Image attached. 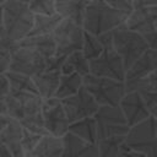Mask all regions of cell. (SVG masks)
<instances>
[{"label":"cell","instance_id":"obj_42","mask_svg":"<svg viewBox=\"0 0 157 157\" xmlns=\"http://www.w3.org/2000/svg\"><path fill=\"white\" fill-rule=\"evenodd\" d=\"M0 28H2V5H0Z\"/></svg>","mask_w":157,"mask_h":157},{"label":"cell","instance_id":"obj_43","mask_svg":"<svg viewBox=\"0 0 157 157\" xmlns=\"http://www.w3.org/2000/svg\"><path fill=\"white\" fill-rule=\"evenodd\" d=\"M5 1H6V0H0V5H2V4L5 2Z\"/></svg>","mask_w":157,"mask_h":157},{"label":"cell","instance_id":"obj_40","mask_svg":"<svg viewBox=\"0 0 157 157\" xmlns=\"http://www.w3.org/2000/svg\"><path fill=\"white\" fill-rule=\"evenodd\" d=\"M0 157H13L12 153L7 150V147H5L2 145V142L0 141Z\"/></svg>","mask_w":157,"mask_h":157},{"label":"cell","instance_id":"obj_24","mask_svg":"<svg viewBox=\"0 0 157 157\" xmlns=\"http://www.w3.org/2000/svg\"><path fill=\"white\" fill-rule=\"evenodd\" d=\"M83 77L78 74H69V75H60L59 86L55 92V98L64 99L76 94L80 88L82 87Z\"/></svg>","mask_w":157,"mask_h":157},{"label":"cell","instance_id":"obj_33","mask_svg":"<svg viewBox=\"0 0 157 157\" xmlns=\"http://www.w3.org/2000/svg\"><path fill=\"white\" fill-rule=\"evenodd\" d=\"M16 48V43L12 42L5 33L2 28H0V55L10 56L11 52Z\"/></svg>","mask_w":157,"mask_h":157},{"label":"cell","instance_id":"obj_31","mask_svg":"<svg viewBox=\"0 0 157 157\" xmlns=\"http://www.w3.org/2000/svg\"><path fill=\"white\" fill-rule=\"evenodd\" d=\"M137 92L141 94L150 115L157 118V92H151V91H137Z\"/></svg>","mask_w":157,"mask_h":157},{"label":"cell","instance_id":"obj_10","mask_svg":"<svg viewBox=\"0 0 157 157\" xmlns=\"http://www.w3.org/2000/svg\"><path fill=\"white\" fill-rule=\"evenodd\" d=\"M42 118L47 135L55 137H64L69 132V119L63 107L61 99L55 97L43 99Z\"/></svg>","mask_w":157,"mask_h":157},{"label":"cell","instance_id":"obj_19","mask_svg":"<svg viewBox=\"0 0 157 157\" xmlns=\"http://www.w3.org/2000/svg\"><path fill=\"white\" fill-rule=\"evenodd\" d=\"M92 0H55V11L63 18H69L82 26V18L87 5Z\"/></svg>","mask_w":157,"mask_h":157},{"label":"cell","instance_id":"obj_9","mask_svg":"<svg viewBox=\"0 0 157 157\" xmlns=\"http://www.w3.org/2000/svg\"><path fill=\"white\" fill-rule=\"evenodd\" d=\"M10 93L13 94L21 103L22 118L20 120V124L22 125V128L39 135H47L42 118L43 98L37 93H28V92H10Z\"/></svg>","mask_w":157,"mask_h":157},{"label":"cell","instance_id":"obj_20","mask_svg":"<svg viewBox=\"0 0 157 157\" xmlns=\"http://www.w3.org/2000/svg\"><path fill=\"white\" fill-rule=\"evenodd\" d=\"M60 75V71H42L40 74H37L32 77L37 92L43 99L53 98L55 96L59 86Z\"/></svg>","mask_w":157,"mask_h":157},{"label":"cell","instance_id":"obj_39","mask_svg":"<svg viewBox=\"0 0 157 157\" xmlns=\"http://www.w3.org/2000/svg\"><path fill=\"white\" fill-rule=\"evenodd\" d=\"M9 69V56L0 55V72H5Z\"/></svg>","mask_w":157,"mask_h":157},{"label":"cell","instance_id":"obj_32","mask_svg":"<svg viewBox=\"0 0 157 157\" xmlns=\"http://www.w3.org/2000/svg\"><path fill=\"white\" fill-rule=\"evenodd\" d=\"M42 136L43 135L32 132V131H29V130L23 128V130H22V148H23V153L31 151L39 142Z\"/></svg>","mask_w":157,"mask_h":157},{"label":"cell","instance_id":"obj_16","mask_svg":"<svg viewBox=\"0 0 157 157\" xmlns=\"http://www.w3.org/2000/svg\"><path fill=\"white\" fill-rule=\"evenodd\" d=\"M63 144L61 157H99L97 145L85 142L70 132L63 137Z\"/></svg>","mask_w":157,"mask_h":157},{"label":"cell","instance_id":"obj_38","mask_svg":"<svg viewBox=\"0 0 157 157\" xmlns=\"http://www.w3.org/2000/svg\"><path fill=\"white\" fill-rule=\"evenodd\" d=\"M151 5H157V0H132L134 9L144 7V6H151Z\"/></svg>","mask_w":157,"mask_h":157},{"label":"cell","instance_id":"obj_13","mask_svg":"<svg viewBox=\"0 0 157 157\" xmlns=\"http://www.w3.org/2000/svg\"><path fill=\"white\" fill-rule=\"evenodd\" d=\"M119 108L129 128H132L151 117L141 94L137 91L126 92L119 103Z\"/></svg>","mask_w":157,"mask_h":157},{"label":"cell","instance_id":"obj_30","mask_svg":"<svg viewBox=\"0 0 157 157\" xmlns=\"http://www.w3.org/2000/svg\"><path fill=\"white\" fill-rule=\"evenodd\" d=\"M28 7L33 15L50 16L56 13L55 0H29Z\"/></svg>","mask_w":157,"mask_h":157},{"label":"cell","instance_id":"obj_26","mask_svg":"<svg viewBox=\"0 0 157 157\" xmlns=\"http://www.w3.org/2000/svg\"><path fill=\"white\" fill-rule=\"evenodd\" d=\"M124 144H125V136L118 135V136H110L98 140L96 145L98 148L99 157H118Z\"/></svg>","mask_w":157,"mask_h":157},{"label":"cell","instance_id":"obj_34","mask_svg":"<svg viewBox=\"0 0 157 157\" xmlns=\"http://www.w3.org/2000/svg\"><path fill=\"white\" fill-rule=\"evenodd\" d=\"M110 7L120 11V12H124L126 15H129L132 10H134V6H132V0H104Z\"/></svg>","mask_w":157,"mask_h":157},{"label":"cell","instance_id":"obj_17","mask_svg":"<svg viewBox=\"0 0 157 157\" xmlns=\"http://www.w3.org/2000/svg\"><path fill=\"white\" fill-rule=\"evenodd\" d=\"M22 125L15 119H10L9 124L0 132V141L7 150L12 153L13 157H23L22 148Z\"/></svg>","mask_w":157,"mask_h":157},{"label":"cell","instance_id":"obj_23","mask_svg":"<svg viewBox=\"0 0 157 157\" xmlns=\"http://www.w3.org/2000/svg\"><path fill=\"white\" fill-rule=\"evenodd\" d=\"M60 72H61V75L78 74L83 77L90 74V61L85 58V55L81 50L72 52L71 54L66 55Z\"/></svg>","mask_w":157,"mask_h":157},{"label":"cell","instance_id":"obj_3","mask_svg":"<svg viewBox=\"0 0 157 157\" xmlns=\"http://www.w3.org/2000/svg\"><path fill=\"white\" fill-rule=\"evenodd\" d=\"M112 33L113 49L123 60L125 70L130 67V65L148 49V45L144 36L135 31L129 29L125 26V23L113 29Z\"/></svg>","mask_w":157,"mask_h":157},{"label":"cell","instance_id":"obj_35","mask_svg":"<svg viewBox=\"0 0 157 157\" xmlns=\"http://www.w3.org/2000/svg\"><path fill=\"white\" fill-rule=\"evenodd\" d=\"M5 72H0V98H5L11 91L10 82H9V78Z\"/></svg>","mask_w":157,"mask_h":157},{"label":"cell","instance_id":"obj_27","mask_svg":"<svg viewBox=\"0 0 157 157\" xmlns=\"http://www.w3.org/2000/svg\"><path fill=\"white\" fill-rule=\"evenodd\" d=\"M5 74L10 82V90H11L10 92H28V93L38 94L32 77L12 71H6Z\"/></svg>","mask_w":157,"mask_h":157},{"label":"cell","instance_id":"obj_6","mask_svg":"<svg viewBox=\"0 0 157 157\" xmlns=\"http://www.w3.org/2000/svg\"><path fill=\"white\" fill-rule=\"evenodd\" d=\"M49 59L32 48L21 47L16 43V48L11 52L9 56L7 71L18 72L33 77L34 75L40 74L45 70Z\"/></svg>","mask_w":157,"mask_h":157},{"label":"cell","instance_id":"obj_1","mask_svg":"<svg viewBox=\"0 0 157 157\" xmlns=\"http://www.w3.org/2000/svg\"><path fill=\"white\" fill-rule=\"evenodd\" d=\"M126 17V13L110 7L104 0H92L85 10L82 28L93 36H99L125 23Z\"/></svg>","mask_w":157,"mask_h":157},{"label":"cell","instance_id":"obj_41","mask_svg":"<svg viewBox=\"0 0 157 157\" xmlns=\"http://www.w3.org/2000/svg\"><path fill=\"white\" fill-rule=\"evenodd\" d=\"M10 119H11V118H9V117H6V115H1V114H0V132H1V131L5 129V126L9 124Z\"/></svg>","mask_w":157,"mask_h":157},{"label":"cell","instance_id":"obj_37","mask_svg":"<svg viewBox=\"0 0 157 157\" xmlns=\"http://www.w3.org/2000/svg\"><path fill=\"white\" fill-rule=\"evenodd\" d=\"M118 157H145V156L141 152H137L135 150H131L130 147L126 146V144H124V146L121 147Z\"/></svg>","mask_w":157,"mask_h":157},{"label":"cell","instance_id":"obj_21","mask_svg":"<svg viewBox=\"0 0 157 157\" xmlns=\"http://www.w3.org/2000/svg\"><path fill=\"white\" fill-rule=\"evenodd\" d=\"M69 132L80 140L96 145L98 141L97 137V126L93 117L85 118L77 121H74L69 125Z\"/></svg>","mask_w":157,"mask_h":157},{"label":"cell","instance_id":"obj_22","mask_svg":"<svg viewBox=\"0 0 157 157\" xmlns=\"http://www.w3.org/2000/svg\"><path fill=\"white\" fill-rule=\"evenodd\" d=\"M17 45L32 48V49L39 52L40 54H43L48 59L55 55V43H54L52 34L25 37L23 39L17 42Z\"/></svg>","mask_w":157,"mask_h":157},{"label":"cell","instance_id":"obj_14","mask_svg":"<svg viewBox=\"0 0 157 157\" xmlns=\"http://www.w3.org/2000/svg\"><path fill=\"white\" fill-rule=\"evenodd\" d=\"M125 26L140 34H146L157 28V5L134 9L126 17Z\"/></svg>","mask_w":157,"mask_h":157},{"label":"cell","instance_id":"obj_11","mask_svg":"<svg viewBox=\"0 0 157 157\" xmlns=\"http://www.w3.org/2000/svg\"><path fill=\"white\" fill-rule=\"evenodd\" d=\"M125 66L123 60L112 48H105L103 53L90 61V74L98 77L112 78L124 82L125 80Z\"/></svg>","mask_w":157,"mask_h":157},{"label":"cell","instance_id":"obj_12","mask_svg":"<svg viewBox=\"0 0 157 157\" xmlns=\"http://www.w3.org/2000/svg\"><path fill=\"white\" fill-rule=\"evenodd\" d=\"M61 103L70 124L85 118L93 117L99 108L94 98L83 86L76 94L61 99Z\"/></svg>","mask_w":157,"mask_h":157},{"label":"cell","instance_id":"obj_29","mask_svg":"<svg viewBox=\"0 0 157 157\" xmlns=\"http://www.w3.org/2000/svg\"><path fill=\"white\" fill-rule=\"evenodd\" d=\"M125 91H151V92H157V70L150 74L148 76L130 83L125 85Z\"/></svg>","mask_w":157,"mask_h":157},{"label":"cell","instance_id":"obj_15","mask_svg":"<svg viewBox=\"0 0 157 157\" xmlns=\"http://www.w3.org/2000/svg\"><path fill=\"white\" fill-rule=\"evenodd\" d=\"M157 70V50L147 49L125 71L124 85L134 83Z\"/></svg>","mask_w":157,"mask_h":157},{"label":"cell","instance_id":"obj_36","mask_svg":"<svg viewBox=\"0 0 157 157\" xmlns=\"http://www.w3.org/2000/svg\"><path fill=\"white\" fill-rule=\"evenodd\" d=\"M142 36H144L148 48L157 50V28L151 31V32H148V33H146V34H142Z\"/></svg>","mask_w":157,"mask_h":157},{"label":"cell","instance_id":"obj_44","mask_svg":"<svg viewBox=\"0 0 157 157\" xmlns=\"http://www.w3.org/2000/svg\"><path fill=\"white\" fill-rule=\"evenodd\" d=\"M1 99H4V98H0V101H1Z\"/></svg>","mask_w":157,"mask_h":157},{"label":"cell","instance_id":"obj_8","mask_svg":"<svg viewBox=\"0 0 157 157\" xmlns=\"http://www.w3.org/2000/svg\"><path fill=\"white\" fill-rule=\"evenodd\" d=\"M93 118H94L96 126H97L98 140L110 137V136H118V135L126 136V134L130 130L119 105L118 107H110V105L99 107L96 114L93 115Z\"/></svg>","mask_w":157,"mask_h":157},{"label":"cell","instance_id":"obj_2","mask_svg":"<svg viewBox=\"0 0 157 157\" xmlns=\"http://www.w3.org/2000/svg\"><path fill=\"white\" fill-rule=\"evenodd\" d=\"M34 15L28 4L20 0H6L2 4V29L15 43L20 42L32 29Z\"/></svg>","mask_w":157,"mask_h":157},{"label":"cell","instance_id":"obj_4","mask_svg":"<svg viewBox=\"0 0 157 157\" xmlns=\"http://www.w3.org/2000/svg\"><path fill=\"white\" fill-rule=\"evenodd\" d=\"M82 86L90 92L99 107H118L121 98L126 93L124 82L93 76L91 74L83 76Z\"/></svg>","mask_w":157,"mask_h":157},{"label":"cell","instance_id":"obj_7","mask_svg":"<svg viewBox=\"0 0 157 157\" xmlns=\"http://www.w3.org/2000/svg\"><path fill=\"white\" fill-rule=\"evenodd\" d=\"M83 28L69 18H63L52 33L55 43V56H66L82 49Z\"/></svg>","mask_w":157,"mask_h":157},{"label":"cell","instance_id":"obj_25","mask_svg":"<svg viewBox=\"0 0 157 157\" xmlns=\"http://www.w3.org/2000/svg\"><path fill=\"white\" fill-rule=\"evenodd\" d=\"M63 20L61 16L58 13L50 15V16H44V15H34L33 20V26L31 32L28 33L27 37L31 36H45V34H52L56 26L60 23Z\"/></svg>","mask_w":157,"mask_h":157},{"label":"cell","instance_id":"obj_18","mask_svg":"<svg viewBox=\"0 0 157 157\" xmlns=\"http://www.w3.org/2000/svg\"><path fill=\"white\" fill-rule=\"evenodd\" d=\"M64 148L63 137H55L52 135H43L39 142L23 157H61Z\"/></svg>","mask_w":157,"mask_h":157},{"label":"cell","instance_id":"obj_28","mask_svg":"<svg viewBox=\"0 0 157 157\" xmlns=\"http://www.w3.org/2000/svg\"><path fill=\"white\" fill-rule=\"evenodd\" d=\"M104 50V47L99 42L97 36H93L88 32H83V42H82V49L81 52L83 53L85 58L91 61L96 58H98Z\"/></svg>","mask_w":157,"mask_h":157},{"label":"cell","instance_id":"obj_5","mask_svg":"<svg viewBox=\"0 0 157 157\" xmlns=\"http://www.w3.org/2000/svg\"><path fill=\"white\" fill-rule=\"evenodd\" d=\"M125 144L145 157H157V118L150 117L130 128L125 136Z\"/></svg>","mask_w":157,"mask_h":157}]
</instances>
